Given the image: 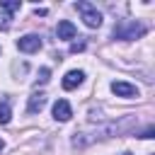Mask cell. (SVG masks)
<instances>
[{"label":"cell","instance_id":"cell-1","mask_svg":"<svg viewBox=\"0 0 155 155\" xmlns=\"http://www.w3.org/2000/svg\"><path fill=\"white\" fill-rule=\"evenodd\" d=\"M133 126H136V116H133V114H126V116H121V119H116V121H109V124H102V126H97V128H92V131H80V133H75V136H73V148H87V145H92V143H97V140L114 138V136H124V133H128Z\"/></svg>","mask_w":155,"mask_h":155},{"label":"cell","instance_id":"cell-2","mask_svg":"<svg viewBox=\"0 0 155 155\" xmlns=\"http://www.w3.org/2000/svg\"><path fill=\"white\" fill-rule=\"evenodd\" d=\"M145 24L136 22V19H119L114 24V39L119 41H133V39H140L145 34Z\"/></svg>","mask_w":155,"mask_h":155},{"label":"cell","instance_id":"cell-3","mask_svg":"<svg viewBox=\"0 0 155 155\" xmlns=\"http://www.w3.org/2000/svg\"><path fill=\"white\" fill-rule=\"evenodd\" d=\"M75 10L82 15V22H85L90 29H97V27H102V15H99V10H97L92 2H85V0H80V2H75Z\"/></svg>","mask_w":155,"mask_h":155},{"label":"cell","instance_id":"cell-4","mask_svg":"<svg viewBox=\"0 0 155 155\" xmlns=\"http://www.w3.org/2000/svg\"><path fill=\"white\" fill-rule=\"evenodd\" d=\"M22 2L19 0H2L0 2V29L7 31L12 27V19H15V12H19Z\"/></svg>","mask_w":155,"mask_h":155},{"label":"cell","instance_id":"cell-5","mask_svg":"<svg viewBox=\"0 0 155 155\" xmlns=\"http://www.w3.org/2000/svg\"><path fill=\"white\" fill-rule=\"evenodd\" d=\"M17 48L22 53H36L41 48V36L39 34H24L17 39Z\"/></svg>","mask_w":155,"mask_h":155},{"label":"cell","instance_id":"cell-6","mask_svg":"<svg viewBox=\"0 0 155 155\" xmlns=\"http://www.w3.org/2000/svg\"><path fill=\"white\" fill-rule=\"evenodd\" d=\"M111 92H114L116 97H126V99L138 97V87L131 85V82H124V80H114V82H111Z\"/></svg>","mask_w":155,"mask_h":155},{"label":"cell","instance_id":"cell-7","mask_svg":"<svg viewBox=\"0 0 155 155\" xmlns=\"http://www.w3.org/2000/svg\"><path fill=\"white\" fill-rule=\"evenodd\" d=\"M56 34H58V39L70 41V39H75V36H78V29H75V24H73L70 19H61V22H58V27H56Z\"/></svg>","mask_w":155,"mask_h":155},{"label":"cell","instance_id":"cell-8","mask_svg":"<svg viewBox=\"0 0 155 155\" xmlns=\"http://www.w3.org/2000/svg\"><path fill=\"white\" fill-rule=\"evenodd\" d=\"M82 80H85V73L82 70H68L61 85H63V90H75V87L82 85Z\"/></svg>","mask_w":155,"mask_h":155},{"label":"cell","instance_id":"cell-9","mask_svg":"<svg viewBox=\"0 0 155 155\" xmlns=\"http://www.w3.org/2000/svg\"><path fill=\"white\" fill-rule=\"evenodd\" d=\"M70 116H73L70 104L65 99H56V104H53V119L56 121H70Z\"/></svg>","mask_w":155,"mask_h":155},{"label":"cell","instance_id":"cell-10","mask_svg":"<svg viewBox=\"0 0 155 155\" xmlns=\"http://www.w3.org/2000/svg\"><path fill=\"white\" fill-rule=\"evenodd\" d=\"M44 107H46V94L44 92H34L29 97V102H27V111L29 114H39Z\"/></svg>","mask_w":155,"mask_h":155},{"label":"cell","instance_id":"cell-11","mask_svg":"<svg viewBox=\"0 0 155 155\" xmlns=\"http://www.w3.org/2000/svg\"><path fill=\"white\" fill-rule=\"evenodd\" d=\"M10 119H12V99H10V94H5V97H0V124L5 126V124H10Z\"/></svg>","mask_w":155,"mask_h":155},{"label":"cell","instance_id":"cell-12","mask_svg":"<svg viewBox=\"0 0 155 155\" xmlns=\"http://www.w3.org/2000/svg\"><path fill=\"white\" fill-rule=\"evenodd\" d=\"M48 75H51V70H48V68H41V70H39V78H36V85H39V82H41V85L48 82Z\"/></svg>","mask_w":155,"mask_h":155},{"label":"cell","instance_id":"cell-13","mask_svg":"<svg viewBox=\"0 0 155 155\" xmlns=\"http://www.w3.org/2000/svg\"><path fill=\"white\" fill-rule=\"evenodd\" d=\"M85 48V41H75V44H70V51L73 53H78V51H82Z\"/></svg>","mask_w":155,"mask_h":155},{"label":"cell","instance_id":"cell-14","mask_svg":"<svg viewBox=\"0 0 155 155\" xmlns=\"http://www.w3.org/2000/svg\"><path fill=\"white\" fill-rule=\"evenodd\" d=\"M2 150H5V140L0 138V153H2Z\"/></svg>","mask_w":155,"mask_h":155},{"label":"cell","instance_id":"cell-15","mask_svg":"<svg viewBox=\"0 0 155 155\" xmlns=\"http://www.w3.org/2000/svg\"><path fill=\"white\" fill-rule=\"evenodd\" d=\"M121 155H133V153H128V150H124V153H121Z\"/></svg>","mask_w":155,"mask_h":155}]
</instances>
